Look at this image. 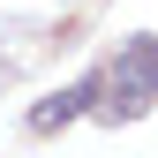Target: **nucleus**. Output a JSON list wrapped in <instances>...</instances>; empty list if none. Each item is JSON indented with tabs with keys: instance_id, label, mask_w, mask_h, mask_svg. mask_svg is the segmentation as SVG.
<instances>
[{
	"instance_id": "obj_1",
	"label": "nucleus",
	"mask_w": 158,
	"mask_h": 158,
	"mask_svg": "<svg viewBox=\"0 0 158 158\" xmlns=\"http://www.w3.org/2000/svg\"><path fill=\"white\" fill-rule=\"evenodd\" d=\"M90 106H98V75H90V83H75V90H60V98H45V106L30 113V128L53 135V128H68L75 113H90Z\"/></svg>"
}]
</instances>
